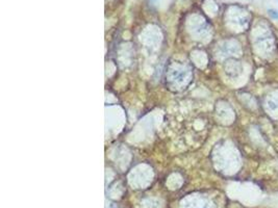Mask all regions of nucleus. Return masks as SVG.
I'll return each mask as SVG.
<instances>
[{
    "mask_svg": "<svg viewBox=\"0 0 278 208\" xmlns=\"http://www.w3.org/2000/svg\"><path fill=\"white\" fill-rule=\"evenodd\" d=\"M268 104H269V106H270V107H271V108H272V109H275V108H277V105H274L275 103H274V102H273V101H269V102H268Z\"/></svg>",
    "mask_w": 278,
    "mask_h": 208,
    "instance_id": "nucleus-2",
    "label": "nucleus"
},
{
    "mask_svg": "<svg viewBox=\"0 0 278 208\" xmlns=\"http://www.w3.org/2000/svg\"><path fill=\"white\" fill-rule=\"evenodd\" d=\"M269 15L271 16L273 19H278V10L276 9H269L268 10Z\"/></svg>",
    "mask_w": 278,
    "mask_h": 208,
    "instance_id": "nucleus-1",
    "label": "nucleus"
}]
</instances>
